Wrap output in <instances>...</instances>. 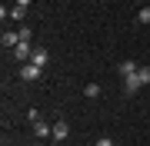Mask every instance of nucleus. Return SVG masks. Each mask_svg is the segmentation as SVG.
<instances>
[{
  "label": "nucleus",
  "mask_w": 150,
  "mask_h": 146,
  "mask_svg": "<svg viewBox=\"0 0 150 146\" xmlns=\"http://www.w3.org/2000/svg\"><path fill=\"white\" fill-rule=\"evenodd\" d=\"M40 76H43V66H37V63H23L20 66V80L33 83V80H40Z\"/></svg>",
  "instance_id": "obj_1"
},
{
  "label": "nucleus",
  "mask_w": 150,
  "mask_h": 146,
  "mask_svg": "<svg viewBox=\"0 0 150 146\" xmlns=\"http://www.w3.org/2000/svg\"><path fill=\"white\" fill-rule=\"evenodd\" d=\"M13 57L20 60V63H30V57H33V47H30V43H23V40H20V43L13 47Z\"/></svg>",
  "instance_id": "obj_2"
},
{
  "label": "nucleus",
  "mask_w": 150,
  "mask_h": 146,
  "mask_svg": "<svg viewBox=\"0 0 150 146\" xmlns=\"http://www.w3.org/2000/svg\"><path fill=\"white\" fill-rule=\"evenodd\" d=\"M137 70H140V66L134 63V60H123V63L117 66V73H120V80H127V76H134Z\"/></svg>",
  "instance_id": "obj_3"
},
{
  "label": "nucleus",
  "mask_w": 150,
  "mask_h": 146,
  "mask_svg": "<svg viewBox=\"0 0 150 146\" xmlns=\"http://www.w3.org/2000/svg\"><path fill=\"white\" fill-rule=\"evenodd\" d=\"M144 87V83H140V76L134 73V76H127V80H123V93H127V96H134V93Z\"/></svg>",
  "instance_id": "obj_4"
},
{
  "label": "nucleus",
  "mask_w": 150,
  "mask_h": 146,
  "mask_svg": "<svg viewBox=\"0 0 150 146\" xmlns=\"http://www.w3.org/2000/svg\"><path fill=\"white\" fill-rule=\"evenodd\" d=\"M33 133H37L40 140H47V136H54V126L43 123V119H37V123H33Z\"/></svg>",
  "instance_id": "obj_5"
},
{
  "label": "nucleus",
  "mask_w": 150,
  "mask_h": 146,
  "mask_svg": "<svg viewBox=\"0 0 150 146\" xmlns=\"http://www.w3.org/2000/svg\"><path fill=\"white\" fill-rule=\"evenodd\" d=\"M47 60H50V53L43 47H33V57H30V63H37V66H47Z\"/></svg>",
  "instance_id": "obj_6"
},
{
  "label": "nucleus",
  "mask_w": 150,
  "mask_h": 146,
  "mask_svg": "<svg viewBox=\"0 0 150 146\" xmlns=\"http://www.w3.org/2000/svg\"><path fill=\"white\" fill-rule=\"evenodd\" d=\"M67 136H70V126L64 123V119H60V123H54V140L60 143V140H67Z\"/></svg>",
  "instance_id": "obj_7"
},
{
  "label": "nucleus",
  "mask_w": 150,
  "mask_h": 146,
  "mask_svg": "<svg viewBox=\"0 0 150 146\" xmlns=\"http://www.w3.org/2000/svg\"><path fill=\"white\" fill-rule=\"evenodd\" d=\"M17 43H20V33H13V30H4V47H17Z\"/></svg>",
  "instance_id": "obj_8"
},
{
  "label": "nucleus",
  "mask_w": 150,
  "mask_h": 146,
  "mask_svg": "<svg viewBox=\"0 0 150 146\" xmlns=\"http://www.w3.org/2000/svg\"><path fill=\"white\" fill-rule=\"evenodd\" d=\"M83 96L97 100V96H100V87H97V83H87V87H83Z\"/></svg>",
  "instance_id": "obj_9"
},
{
  "label": "nucleus",
  "mask_w": 150,
  "mask_h": 146,
  "mask_svg": "<svg viewBox=\"0 0 150 146\" xmlns=\"http://www.w3.org/2000/svg\"><path fill=\"white\" fill-rule=\"evenodd\" d=\"M137 20L140 23H150V7H140V10H137Z\"/></svg>",
  "instance_id": "obj_10"
},
{
  "label": "nucleus",
  "mask_w": 150,
  "mask_h": 146,
  "mask_svg": "<svg viewBox=\"0 0 150 146\" xmlns=\"http://www.w3.org/2000/svg\"><path fill=\"white\" fill-rule=\"evenodd\" d=\"M137 76H140V83L147 87V83H150V66H140V70H137Z\"/></svg>",
  "instance_id": "obj_11"
},
{
  "label": "nucleus",
  "mask_w": 150,
  "mask_h": 146,
  "mask_svg": "<svg viewBox=\"0 0 150 146\" xmlns=\"http://www.w3.org/2000/svg\"><path fill=\"white\" fill-rule=\"evenodd\" d=\"M23 10H27V7H20V3H17L13 10H10V20H23Z\"/></svg>",
  "instance_id": "obj_12"
},
{
  "label": "nucleus",
  "mask_w": 150,
  "mask_h": 146,
  "mask_svg": "<svg viewBox=\"0 0 150 146\" xmlns=\"http://www.w3.org/2000/svg\"><path fill=\"white\" fill-rule=\"evenodd\" d=\"M17 33H20V40H23V43H30V27H20Z\"/></svg>",
  "instance_id": "obj_13"
},
{
  "label": "nucleus",
  "mask_w": 150,
  "mask_h": 146,
  "mask_svg": "<svg viewBox=\"0 0 150 146\" xmlns=\"http://www.w3.org/2000/svg\"><path fill=\"white\" fill-rule=\"evenodd\" d=\"M93 146H113V140H110V136H100V140H97Z\"/></svg>",
  "instance_id": "obj_14"
},
{
  "label": "nucleus",
  "mask_w": 150,
  "mask_h": 146,
  "mask_svg": "<svg viewBox=\"0 0 150 146\" xmlns=\"http://www.w3.org/2000/svg\"><path fill=\"white\" fill-rule=\"evenodd\" d=\"M17 3H20V7H30V3H33V0H17Z\"/></svg>",
  "instance_id": "obj_15"
}]
</instances>
